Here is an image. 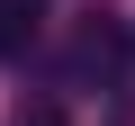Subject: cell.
Wrapping results in <instances>:
<instances>
[{
	"instance_id": "cell-2",
	"label": "cell",
	"mask_w": 135,
	"mask_h": 126,
	"mask_svg": "<svg viewBox=\"0 0 135 126\" xmlns=\"http://www.w3.org/2000/svg\"><path fill=\"white\" fill-rule=\"evenodd\" d=\"M18 126H63V117H54V108H27V117H18Z\"/></svg>"
},
{
	"instance_id": "cell-1",
	"label": "cell",
	"mask_w": 135,
	"mask_h": 126,
	"mask_svg": "<svg viewBox=\"0 0 135 126\" xmlns=\"http://www.w3.org/2000/svg\"><path fill=\"white\" fill-rule=\"evenodd\" d=\"M36 45V0H0V54Z\"/></svg>"
}]
</instances>
